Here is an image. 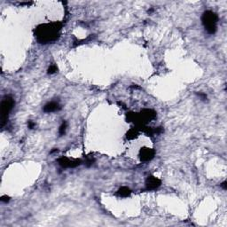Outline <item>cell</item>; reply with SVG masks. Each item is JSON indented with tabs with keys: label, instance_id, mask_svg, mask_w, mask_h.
Wrapping results in <instances>:
<instances>
[{
	"label": "cell",
	"instance_id": "6da1fadb",
	"mask_svg": "<svg viewBox=\"0 0 227 227\" xmlns=\"http://www.w3.org/2000/svg\"><path fill=\"white\" fill-rule=\"evenodd\" d=\"M217 20L218 18L215 12L211 11H206L203 13L202 24L208 34H214L217 31Z\"/></svg>",
	"mask_w": 227,
	"mask_h": 227
},
{
	"label": "cell",
	"instance_id": "7a4b0ae2",
	"mask_svg": "<svg viewBox=\"0 0 227 227\" xmlns=\"http://www.w3.org/2000/svg\"><path fill=\"white\" fill-rule=\"evenodd\" d=\"M59 29L58 27H51V25H48L47 28H44V26L42 27V29H38V39L43 43L44 42H49L54 39L56 36L58 35Z\"/></svg>",
	"mask_w": 227,
	"mask_h": 227
},
{
	"label": "cell",
	"instance_id": "3957f363",
	"mask_svg": "<svg viewBox=\"0 0 227 227\" xmlns=\"http://www.w3.org/2000/svg\"><path fill=\"white\" fill-rule=\"evenodd\" d=\"M14 106V100L11 97H5L2 100L1 103V121H2V126L5 125V122L7 121L8 115L11 112Z\"/></svg>",
	"mask_w": 227,
	"mask_h": 227
},
{
	"label": "cell",
	"instance_id": "277c9868",
	"mask_svg": "<svg viewBox=\"0 0 227 227\" xmlns=\"http://www.w3.org/2000/svg\"><path fill=\"white\" fill-rule=\"evenodd\" d=\"M59 164L62 168H74L80 164V161L77 160H70L66 157H62L59 160Z\"/></svg>",
	"mask_w": 227,
	"mask_h": 227
},
{
	"label": "cell",
	"instance_id": "5b68a950",
	"mask_svg": "<svg viewBox=\"0 0 227 227\" xmlns=\"http://www.w3.org/2000/svg\"><path fill=\"white\" fill-rule=\"evenodd\" d=\"M154 156V151L150 148H144L140 151V159L143 161H151Z\"/></svg>",
	"mask_w": 227,
	"mask_h": 227
},
{
	"label": "cell",
	"instance_id": "8992f818",
	"mask_svg": "<svg viewBox=\"0 0 227 227\" xmlns=\"http://www.w3.org/2000/svg\"><path fill=\"white\" fill-rule=\"evenodd\" d=\"M147 187L149 190H154V189H156L158 188L160 186H161V180L158 179L155 177H149V178L147 179Z\"/></svg>",
	"mask_w": 227,
	"mask_h": 227
},
{
	"label": "cell",
	"instance_id": "52a82bcc",
	"mask_svg": "<svg viewBox=\"0 0 227 227\" xmlns=\"http://www.w3.org/2000/svg\"><path fill=\"white\" fill-rule=\"evenodd\" d=\"M60 109V107L58 103L56 102H50L48 104H46L44 108V111L46 113H51V112H55Z\"/></svg>",
	"mask_w": 227,
	"mask_h": 227
},
{
	"label": "cell",
	"instance_id": "ba28073f",
	"mask_svg": "<svg viewBox=\"0 0 227 227\" xmlns=\"http://www.w3.org/2000/svg\"><path fill=\"white\" fill-rule=\"evenodd\" d=\"M130 190L128 187H122L118 191V193L120 196L122 197H128L130 194Z\"/></svg>",
	"mask_w": 227,
	"mask_h": 227
},
{
	"label": "cell",
	"instance_id": "9c48e42d",
	"mask_svg": "<svg viewBox=\"0 0 227 227\" xmlns=\"http://www.w3.org/2000/svg\"><path fill=\"white\" fill-rule=\"evenodd\" d=\"M66 129H67V123H66V122H63V123L60 125V127H59V133L60 136H62V135L65 134Z\"/></svg>",
	"mask_w": 227,
	"mask_h": 227
},
{
	"label": "cell",
	"instance_id": "30bf717a",
	"mask_svg": "<svg viewBox=\"0 0 227 227\" xmlns=\"http://www.w3.org/2000/svg\"><path fill=\"white\" fill-rule=\"evenodd\" d=\"M56 71H57V67L54 66V65H52V66H51L49 68V69H48V74H50V75L54 74Z\"/></svg>",
	"mask_w": 227,
	"mask_h": 227
},
{
	"label": "cell",
	"instance_id": "8fae6325",
	"mask_svg": "<svg viewBox=\"0 0 227 227\" xmlns=\"http://www.w3.org/2000/svg\"><path fill=\"white\" fill-rule=\"evenodd\" d=\"M198 95L200 96V99H203V100L207 99V96H206V94H203V93H199Z\"/></svg>",
	"mask_w": 227,
	"mask_h": 227
},
{
	"label": "cell",
	"instance_id": "7c38bea8",
	"mask_svg": "<svg viewBox=\"0 0 227 227\" xmlns=\"http://www.w3.org/2000/svg\"><path fill=\"white\" fill-rule=\"evenodd\" d=\"M1 200L4 201V202H7V201H9V197L8 196H3Z\"/></svg>",
	"mask_w": 227,
	"mask_h": 227
},
{
	"label": "cell",
	"instance_id": "4fadbf2b",
	"mask_svg": "<svg viewBox=\"0 0 227 227\" xmlns=\"http://www.w3.org/2000/svg\"><path fill=\"white\" fill-rule=\"evenodd\" d=\"M34 126H35V123H34V122H29V127H30V129H33L34 128Z\"/></svg>",
	"mask_w": 227,
	"mask_h": 227
},
{
	"label": "cell",
	"instance_id": "5bb4252c",
	"mask_svg": "<svg viewBox=\"0 0 227 227\" xmlns=\"http://www.w3.org/2000/svg\"><path fill=\"white\" fill-rule=\"evenodd\" d=\"M221 186H222V187H223L224 189H225H225H226V187H227V186H226V182H224V183H222Z\"/></svg>",
	"mask_w": 227,
	"mask_h": 227
}]
</instances>
